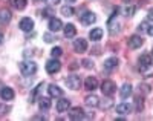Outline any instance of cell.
Instances as JSON below:
<instances>
[{"label": "cell", "instance_id": "5", "mask_svg": "<svg viewBox=\"0 0 153 121\" xmlns=\"http://www.w3.org/2000/svg\"><path fill=\"white\" fill-rule=\"evenodd\" d=\"M144 45V38H143V35H132L130 38H129V48L130 49H138V48H141Z\"/></svg>", "mask_w": 153, "mask_h": 121}, {"label": "cell", "instance_id": "6", "mask_svg": "<svg viewBox=\"0 0 153 121\" xmlns=\"http://www.w3.org/2000/svg\"><path fill=\"white\" fill-rule=\"evenodd\" d=\"M19 26H20V29H22V31L29 32V31H32V29H34V20H32V19H29V17H25V19H22V20H20Z\"/></svg>", "mask_w": 153, "mask_h": 121}, {"label": "cell", "instance_id": "11", "mask_svg": "<svg viewBox=\"0 0 153 121\" xmlns=\"http://www.w3.org/2000/svg\"><path fill=\"white\" fill-rule=\"evenodd\" d=\"M118 58L117 57H110V58H107L106 61H104V71H107V72H112L113 69H117L118 68Z\"/></svg>", "mask_w": 153, "mask_h": 121}, {"label": "cell", "instance_id": "22", "mask_svg": "<svg viewBox=\"0 0 153 121\" xmlns=\"http://www.w3.org/2000/svg\"><path fill=\"white\" fill-rule=\"evenodd\" d=\"M65 35H66L68 38H74V37L76 35V28H75V25L68 23V25L65 26Z\"/></svg>", "mask_w": 153, "mask_h": 121}, {"label": "cell", "instance_id": "42", "mask_svg": "<svg viewBox=\"0 0 153 121\" xmlns=\"http://www.w3.org/2000/svg\"><path fill=\"white\" fill-rule=\"evenodd\" d=\"M124 2H126V3H129V2H130V0H124Z\"/></svg>", "mask_w": 153, "mask_h": 121}, {"label": "cell", "instance_id": "23", "mask_svg": "<svg viewBox=\"0 0 153 121\" xmlns=\"http://www.w3.org/2000/svg\"><path fill=\"white\" fill-rule=\"evenodd\" d=\"M51 106H52V103H51V100L46 98V97H42L40 101H38V107H40L42 111H49Z\"/></svg>", "mask_w": 153, "mask_h": 121}, {"label": "cell", "instance_id": "38", "mask_svg": "<svg viewBox=\"0 0 153 121\" xmlns=\"http://www.w3.org/2000/svg\"><path fill=\"white\" fill-rule=\"evenodd\" d=\"M48 2H49L51 5H57V3H60V0H48Z\"/></svg>", "mask_w": 153, "mask_h": 121}, {"label": "cell", "instance_id": "24", "mask_svg": "<svg viewBox=\"0 0 153 121\" xmlns=\"http://www.w3.org/2000/svg\"><path fill=\"white\" fill-rule=\"evenodd\" d=\"M11 5L14 6L16 9H25V6H26L28 0H9Z\"/></svg>", "mask_w": 153, "mask_h": 121}, {"label": "cell", "instance_id": "41", "mask_svg": "<svg viewBox=\"0 0 153 121\" xmlns=\"http://www.w3.org/2000/svg\"><path fill=\"white\" fill-rule=\"evenodd\" d=\"M34 2H35V3H38V2H43V0H34Z\"/></svg>", "mask_w": 153, "mask_h": 121}, {"label": "cell", "instance_id": "33", "mask_svg": "<svg viewBox=\"0 0 153 121\" xmlns=\"http://www.w3.org/2000/svg\"><path fill=\"white\" fill-rule=\"evenodd\" d=\"M43 38H45V42H46V43H52V42H54V37L51 35L49 32H46V34L43 35Z\"/></svg>", "mask_w": 153, "mask_h": 121}, {"label": "cell", "instance_id": "14", "mask_svg": "<svg viewBox=\"0 0 153 121\" xmlns=\"http://www.w3.org/2000/svg\"><path fill=\"white\" fill-rule=\"evenodd\" d=\"M69 107H71V101H69L68 98H61V100L57 101V111H58L60 114H61V112H66Z\"/></svg>", "mask_w": 153, "mask_h": 121}, {"label": "cell", "instance_id": "39", "mask_svg": "<svg viewBox=\"0 0 153 121\" xmlns=\"http://www.w3.org/2000/svg\"><path fill=\"white\" fill-rule=\"evenodd\" d=\"M2 43H3V34L0 32V45H2Z\"/></svg>", "mask_w": 153, "mask_h": 121}, {"label": "cell", "instance_id": "36", "mask_svg": "<svg viewBox=\"0 0 153 121\" xmlns=\"http://www.w3.org/2000/svg\"><path fill=\"white\" fill-rule=\"evenodd\" d=\"M147 19H149L150 22H153V8H152V9H149V14H147Z\"/></svg>", "mask_w": 153, "mask_h": 121}, {"label": "cell", "instance_id": "8", "mask_svg": "<svg viewBox=\"0 0 153 121\" xmlns=\"http://www.w3.org/2000/svg\"><path fill=\"white\" fill-rule=\"evenodd\" d=\"M74 49H75V52H78V54L86 52L87 51V42L84 38H76L74 42Z\"/></svg>", "mask_w": 153, "mask_h": 121}, {"label": "cell", "instance_id": "35", "mask_svg": "<svg viewBox=\"0 0 153 121\" xmlns=\"http://www.w3.org/2000/svg\"><path fill=\"white\" fill-rule=\"evenodd\" d=\"M139 90H143L144 93H149L150 92V86L149 84H141V86H139Z\"/></svg>", "mask_w": 153, "mask_h": 121}, {"label": "cell", "instance_id": "3", "mask_svg": "<svg viewBox=\"0 0 153 121\" xmlns=\"http://www.w3.org/2000/svg\"><path fill=\"white\" fill-rule=\"evenodd\" d=\"M66 84H68V87H71L72 90H76V89L81 87V78H80L78 75H71V77H68V80H66Z\"/></svg>", "mask_w": 153, "mask_h": 121}, {"label": "cell", "instance_id": "13", "mask_svg": "<svg viewBox=\"0 0 153 121\" xmlns=\"http://www.w3.org/2000/svg\"><path fill=\"white\" fill-rule=\"evenodd\" d=\"M84 87L87 90H95L98 87V80L95 77H87L86 81H84Z\"/></svg>", "mask_w": 153, "mask_h": 121}, {"label": "cell", "instance_id": "25", "mask_svg": "<svg viewBox=\"0 0 153 121\" xmlns=\"http://www.w3.org/2000/svg\"><path fill=\"white\" fill-rule=\"evenodd\" d=\"M143 109H144L143 97H136V98H135V111H136V112H141Z\"/></svg>", "mask_w": 153, "mask_h": 121}, {"label": "cell", "instance_id": "27", "mask_svg": "<svg viewBox=\"0 0 153 121\" xmlns=\"http://www.w3.org/2000/svg\"><path fill=\"white\" fill-rule=\"evenodd\" d=\"M61 54H63V49H61L60 46H57V48H54L52 51H51V55H52L54 58H58Z\"/></svg>", "mask_w": 153, "mask_h": 121}, {"label": "cell", "instance_id": "32", "mask_svg": "<svg viewBox=\"0 0 153 121\" xmlns=\"http://www.w3.org/2000/svg\"><path fill=\"white\" fill-rule=\"evenodd\" d=\"M8 111H9V107H6L5 104H0V117L6 115V114H8Z\"/></svg>", "mask_w": 153, "mask_h": 121}, {"label": "cell", "instance_id": "29", "mask_svg": "<svg viewBox=\"0 0 153 121\" xmlns=\"http://www.w3.org/2000/svg\"><path fill=\"white\" fill-rule=\"evenodd\" d=\"M81 63H83V66H84L86 69H92V68H94V61L89 60V58H84Z\"/></svg>", "mask_w": 153, "mask_h": 121}, {"label": "cell", "instance_id": "4", "mask_svg": "<svg viewBox=\"0 0 153 121\" xmlns=\"http://www.w3.org/2000/svg\"><path fill=\"white\" fill-rule=\"evenodd\" d=\"M61 69V63L57 60V58H52V60H49L48 63H46V71H48V74H55V72H58Z\"/></svg>", "mask_w": 153, "mask_h": 121}, {"label": "cell", "instance_id": "26", "mask_svg": "<svg viewBox=\"0 0 153 121\" xmlns=\"http://www.w3.org/2000/svg\"><path fill=\"white\" fill-rule=\"evenodd\" d=\"M74 12H75V11H74L72 6H68V5H66V6H63V8H61V14L65 16V17H72V16H74Z\"/></svg>", "mask_w": 153, "mask_h": 121}, {"label": "cell", "instance_id": "7", "mask_svg": "<svg viewBox=\"0 0 153 121\" xmlns=\"http://www.w3.org/2000/svg\"><path fill=\"white\" fill-rule=\"evenodd\" d=\"M69 118L74 120V121H78V120H83V118H87V117L84 115V111L81 107H74L69 112Z\"/></svg>", "mask_w": 153, "mask_h": 121}, {"label": "cell", "instance_id": "10", "mask_svg": "<svg viewBox=\"0 0 153 121\" xmlns=\"http://www.w3.org/2000/svg\"><path fill=\"white\" fill-rule=\"evenodd\" d=\"M139 72H141V75H143V77H146V78L153 77V64H152V63H147V64H139Z\"/></svg>", "mask_w": 153, "mask_h": 121}, {"label": "cell", "instance_id": "37", "mask_svg": "<svg viewBox=\"0 0 153 121\" xmlns=\"http://www.w3.org/2000/svg\"><path fill=\"white\" fill-rule=\"evenodd\" d=\"M147 34L153 37V25H150V26H149V28H147Z\"/></svg>", "mask_w": 153, "mask_h": 121}, {"label": "cell", "instance_id": "17", "mask_svg": "<svg viewBox=\"0 0 153 121\" xmlns=\"http://www.w3.org/2000/svg\"><path fill=\"white\" fill-rule=\"evenodd\" d=\"M11 22V11L8 9H0V26H3Z\"/></svg>", "mask_w": 153, "mask_h": 121}, {"label": "cell", "instance_id": "19", "mask_svg": "<svg viewBox=\"0 0 153 121\" xmlns=\"http://www.w3.org/2000/svg\"><path fill=\"white\" fill-rule=\"evenodd\" d=\"M48 90H49V95H51V97H54V98H58V97L63 95V90H61L57 84H49Z\"/></svg>", "mask_w": 153, "mask_h": 121}, {"label": "cell", "instance_id": "21", "mask_svg": "<svg viewBox=\"0 0 153 121\" xmlns=\"http://www.w3.org/2000/svg\"><path fill=\"white\" fill-rule=\"evenodd\" d=\"M89 37H91L92 42H100L101 38H103V29L101 28H95L91 31V34H89Z\"/></svg>", "mask_w": 153, "mask_h": 121}, {"label": "cell", "instance_id": "20", "mask_svg": "<svg viewBox=\"0 0 153 121\" xmlns=\"http://www.w3.org/2000/svg\"><path fill=\"white\" fill-rule=\"evenodd\" d=\"M120 95H121V98H129L132 95V86L129 83L123 84L121 89H120Z\"/></svg>", "mask_w": 153, "mask_h": 121}, {"label": "cell", "instance_id": "31", "mask_svg": "<svg viewBox=\"0 0 153 121\" xmlns=\"http://www.w3.org/2000/svg\"><path fill=\"white\" fill-rule=\"evenodd\" d=\"M133 12H135V6H132V5H130V6H127V8L124 9V14H126L127 17H132V16H133Z\"/></svg>", "mask_w": 153, "mask_h": 121}, {"label": "cell", "instance_id": "15", "mask_svg": "<svg viewBox=\"0 0 153 121\" xmlns=\"http://www.w3.org/2000/svg\"><path fill=\"white\" fill-rule=\"evenodd\" d=\"M0 97H2V100L11 101V100H14V90H12L11 87H3L2 90H0Z\"/></svg>", "mask_w": 153, "mask_h": 121}, {"label": "cell", "instance_id": "2", "mask_svg": "<svg viewBox=\"0 0 153 121\" xmlns=\"http://www.w3.org/2000/svg\"><path fill=\"white\" fill-rule=\"evenodd\" d=\"M115 90H117V86H115V83L112 80H104V81L101 83V92H103V95L110 97L115 93Z\"/></svg>", "mask_w": 153, "mask_h": 121}, {"label": "cell", "instance_id": "43", "mask_svg": "<svg viewBox=\"0 0 153 121\" xmlns=\"http://www.w3.org/2000/svg\"><path fill=\"white\" fill-rule=\"evenodd\" d=\"M152 51H153V49H152Z\"/></svg>", "mask_w": 153, "mask_h": 121}, {"label": "cell", "instance_id": "40", "mask_svg": "<svg viewBox=\"0 0 153 121\" xmlns=\"http://www.w3.org/2000/svg\"><path fill=\"white\" fill-rule=\"evenodd\" d=\"M68 3H74V2H76V0H66Z\"/></svg>", "mask_w": 153, "mask_h": 121}, {"label": "cell", "instance_id": "16", "mask_svg": "<svg viewBox=\"0 0 153 121\" xmlns=\"http://www.w3.org/2000/svg\"><path fill=\"white\" fill-rule=\"evenodd\" d=\"M84 103L87 107H98L100 106V98L97 95H87L84 98Z\"/></svg>", "mask_w": 153, "mask_h": 121}, {"label": "cell", "instance_id": "28", "mask_svg": "<svg viewBox=\"0 0 153 121\" xmlns=\"http://www.w3.org/2000/svg\"><path fill=\"white\" fill-rule=\"evenodd\" d=\"M52 14H54V11L51 9V8H46V9L42 11V17H43V19H48V17H51Z\"/></svg>", "mask_w": 153, "mask_h": 121}, {"label": "cell", "instance_id": "30", "mask_svg": "<svg viewBox=\"0 0 153 121\" xmlns=\"http://www.w3.org/2000/svg\"><path fill=\"white\" fill-rule=\"evenodd\" d=\"M147 63H152V57L146 54V55H143L139 58V64H147Z\"/></svg>", "mask_w": 153, "mask_h": 121}, {"label": "cell", "instance_id": "12", "mask_svg": "<svg viewBox=\"0 0 153 121\" xmlns=\"http://www.w3.org/2000/svg\"><path fill=\"white\" fill-rule=\"evenodd\" d=\"M61 28H63L61 20H60V19H55V17H51V20H49V31H52V32H58Z\"/></svg>", "mask_w": 153, "mask_h": 121}, {"label": "cell", "instance_id": "18", "mask_svg": "<svg viewBox=\"0 0 153 121\" xmlns=\"http://www.w3.org/2000/svg\"><path fill=\"white\" fill-rule=\"evenodd\" d=\"M132 112V106L130 104H127V103H121L117 106V114L120 115H127V114H130Z\"/></svg>", "mask_w": 153, "mask_h": 121}, {"label": "cell", "instance_id": "34", "mask_svg": "<svg viewBox=\"0 0 153 121\" xmlns=\"http://www.w3.org/2000/svg\"><path fill=\"white\" fill-rule=\"evenodd\" d=\"M147 23L144 22V23H139V26H138V32H144V31H147Z\"/></svg>", "mask_w": 153, "mask_h": 121}, {"label": "cell", "instance_id": "9", "mask_svg": "<svg viewBox=\"0 0 153 121\" xmlns=\"http://www.w3.org/2000/svg\"><path fill=\"white\" fill-rule=\"evenodd\" d=\"M80 22L84 25V26H89L97 22V16L94 14V12H84V14L80 17Z\"/></svg>", "mask_w": 153, "mask_h": 121}, {"label": "cell", "instance_id": "1", "mask_svg": "<svg viewBox=\"0 0 153 121\" xmlns=\"http://www.w3.org/2000/svg\"><path fill=\"white\" fill-rule=\"evenodd\" d=\"M20 72L25 77H31L37 72V64L34 61H22L20 63Z\"/></svg>", "mask_w": 153, "mask_h": 121}]
</instances>
